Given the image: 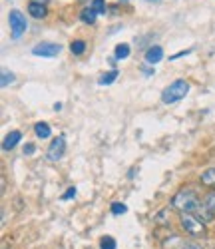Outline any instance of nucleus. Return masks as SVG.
I'll return each instance as SVG.
<instances>
[{"instance_id": "nucleus-1", "label": "nucleus", "mask_w": 215, "mask_h": 249, "mask_svg": "<svg viewBox=\"0 0 215 249\" xmlns=\"http://www.w3.org/2000/svg\"><path fill=\"white\" fill-rule=\"evenodd\" d=\"M201 199L197 197V194L193 190H179L174 197H171V207L178 210L179 213H193L199 207Z\"/></svg>"}, {"instance_id": "nucleus-2", "label": "nucleus", "mask_w": 215, "mask_h": 249, "mask_svg": "<svg viewBox=\"0 0 215 249\" xmlns=\"http://www.w3.org/2000/svg\"><path fill=\"white\" fill-rule=\"evenodd\" d=\"M189 92V82L185 80H176L161 92V102L163 104H176L179 100H183Z\"/></svg>"}, {"instance_id": "nucleus-3", "label": "nucleus", "mask_w": 215, "mask_h": 249, "mask_svg": "<svg viewBox=\"0 0 215 249\" xmlns=\"http://www.w3.org/2000/svg\"><path fill=\"white\" fill-rule=\"evenodd\" d=\"M179 225L189 237H203L205 235V223H201L193 213H181L179 215Z\"/></svg>"}, {"instance_id": "nucleus-4", "label": "nucleus", "mask_w": 215, "mask_h": 249, "mask_svg": "<svg viewBox=\"0 0 215 249\" xmlns=\"http://www.w3.org/2000/svg\"><path fill=\"white\" fill-rule=\"evenodd\" d=\"M8 24H10V34H12L14 40H18L20 36H22L28 30V20H26V16L20 12V10H10Z\"/></svg>"}, {"instance_id": "nucleus-5", "label": "nucleus", "mask_w": 215, "mask_h": 249, "mask_svg": "<svg viewBox=\"0 0 215 249\" xmlns=\"http://www.w3.org/2000/svg\"><path fill=\"white\" fill-rule=\"evenodd\" d=\"M66 154V138L64 136H58L50 142V146L46 150V160L48 161H60Z\"/></svg>"}, {"instance_id": "nucleus-6", "label": "nucleus", "mask_w": 215, "mask_h": 249, "mask_svg": "<svg viewBox=\"0 0 215 249\" xmlns=\"http://www.w3.org/2000/svg\"><path fill=\"white\" fill-rule=\"evenodd\" d=\"M60 50H62V46L56 44V42H40L32 48V54L42 56V58H54V56L60 54Z\"/></svg>"}, {"instance_id": "nucleus-7", "label": "nucleus", "mask_w": 215, "mask_h": 249, "mask_svg": "<svg viewBox=\"0 0 215 249\" xmlns=\"http://www.w3.org/2000/svg\"><path fill=\"white\" fill-rule=\"evenodd\" d=\"M28 14L32 18H36V20H42V18H46L48 8H46V4L42 2V0H30L28 2Z\"/></svg>"}, {"instance_id": "nucleus-8", "label": "nucleus", "mask_w": 215, "mask_h": 249, "mask_svg": "<svg viewBox=\"0 0 215 249\" xmlns=\"http://www.w3.org/2000/svg\"><path fill=\"white\" fill-rule=\"evenodd\" d=\"M20 138H22V134H20L18 130H12V132H8V134L4 136V140H2V152H12V150L18 146Z\"/></svg>"}, {"instance_id": "nucleus-9", "label": "nucleus", "mask_w": 215, "mask_h": 249, "mask_svg": "<svg viewBox=\"0 0 215 249\" xmlns=\"http://www.w3.org/2000/svg\"><path fill=\"white\" fill-rule=\"evenodd\" d=\"M163 60V48L161 46H149L147 48V52H145V64H149V66H154V64H158V62H161Z\"/></svg>"}, {"instance_id": "nucleus-10", "label": "nucleus", "mask_w": 215, "mask_h": 249, "mask_svg": "<svg viewBox=\"0 0 215 249\" xmlns=\"http://www.w3.org/2000/svg\"><path fill=\"white\" fill-rule=\"evenodd\" d=\"M98 16H100V14H98V12H96V10L92 8V4H90V6H86V8H82V10H80V20H82V22H84V24H90V26H92V24H96V20H98Z\"/></svg>"}, {"instance_id": "nucleus-11", "label": "nucleus", "mask_w": 215, "mask_h": 249, "mask_svg": "<svg viewBox=\"0 0 215 249\" xmlns=\"http://www.w3.org/2000/svg\"><path fill=\"white\" fill-rule=\"evenodd\" d=\"M34 134H36V138H40V140H48V138L52 136V128L48 126L46 122H36V124H34Z\"/></svg>"}, {"instance_id": "nucleus-12", "label": "nucleus", "mask_w": 215, "mask_h": 249, "mask_svg": "<svg viewBox=\"0 0 215 249\" xmlns=\"http://www.w3.org/2000/svg\"><path fill=\"white\" fill-rule=\"evenodd\" d=\"M193 215H196V217H197L201 223H205V225H207V223H211V221H213V217H215V215L207 210V207H205L203 203H199V207H197L196 212H193Z\"/></svg>"}, {"instance_id": "nucleus-13", "label": "nucleus", "mask_w": 215, "mask_h": 249, "mask_svg": "<svg viewBox=\"0 0 215 249\" xmlns=\"http://www.w3.org/2000/svg\"><path fill=\"white\" fill-rule=\"evenodd\" d=\"M118 70H110V72H104L100 78H98V84L100 86H108V84H114V82L118 80Z\"/></svg>"}, {"instance_id": "nucleus-14", "label": "nucleus", "mask_w": 215, "mask_h": 249, "mask_svg": "<svg viewBox=\"0 0 215 249\" xmlns=\"http://www.w3.org/2000/svg\"><path fill=\"white\" fill-rule=\"evenodd\" d=\"M199 181H201L203 185H207V188H215V168H207V170L201 174Z\"/></svg>"}, {"instance_id": "nucleus-15", "label": "nucleus", "mask_w": 215, "mask_h": 249, "mask_svg": "<svg viewBox=\"0 0 215 249\" xmlns=\"http://www.w3.org/2000/svg\"><path fill=\"white\" fill-rule=\"evenodd\" d=\"M130 52H132V48H130V44H118L116 48H114V58L116 60H125V58H130Z\"/></svg>"}, {"instance_id": "nucleus-16", "label": "nucleus", "mask_w": 215, "mask_h": 249, "mask_svg": "<svg viewBox=\"0 0 215 249\" xmlns=\"http://www.w3.org/2000/svg\"><path fill=\"white\" fill-rule=\"evenodd\" d=\"M169 207H165V210H160L156 215H154V223L156 225H169Z\"/></svg>"}, {"instance_id": "nucleus-17", "label": "nucleus", "mask_w": 215, "mask_h": 249, "mask_svg": "<svg viewBox=\"0 0 215 249\" xmlns=\"http://www.w3.org/2000/svg\"><path fill=\"white\" fill-rule=\"evenodd\" d=\"M185 245V241L178 235H171L167 241H163V249H181Z\"/></svg>"}, {"instance_id": "nucleus-18", "label": "nucleus", "mask_w": 215, "mask_h": 249, "mask_svg": "<svg viewBox=\"0 0 215 249\" xmlns=\"http://www.w3.org/2000/svg\"><path fill=\"white\" fill-rule=\"evenodd\" d=\"M14 80H16V76H14V72H10V70H2V74H0V86L2 88H6V86H10V84H14Z\"/></svg>"}, {"instance_id": "nucleus-19", "label": "nucleus", "mask_w": 215, "mask_h": 249, "mask_svg": "<svg viewBox=\"0 0 215 249\" xmlns=\"http://www.w3.org/2000/svg\"><path fill=\"white\" fill-rule=\"evenodd\" d=\"M203 205H205L207 210H209V212L215 215V190H211V192H209V194L203 197Z\"/></svg>"}, {"instance_id": "nucleus-20", "label": "nucleus", "mask_w": 215, "mask_h": 249, "mask_svg": "<svg viewBox=\"0 0 215 249\" xmlns=\"http://www.w3.org/2000/svg\"><path fill=\"white\" fill-rule=\"evenodd\" d=\"M70 50H72V54L82 56L86 52V42H84V40H74V42L70 44Z\"/></svg>"}, {"instance_id": "nucleus-21", "label": "nucleus", "mask_w": 215, "mask_h": 249, "mask_svg": "<svg viewBox=\"0 0 215 249\" xmlns=\"http://www.w3.org/2000/svg\"><path fill=\"white\" fill-rule=\"evenodd\" d=\"M116 247H118V243H116V239L110 237V235H106V237L100 239V249H116Z\"/></svg>"}, {"instance_id": "nucleus-22", "label": "nucleus", "mask_w": 215, "mask_h": 249, "mask_svg": "<svg viewBox=\"0 0 215 249\" xmlns=\"http://www.w3.org/2000/svg\"><path fill=\"white\" fill-rule=\"evenodd\" d=\"M110 212H112V215H122V213L127 212V207L124 203H120V201H114L112 207H110Z\"/></svg>"}, {"instance_id": "nucleus-23", "label": "nucleus", "mask_w": 215, "mask_h": 249, "mask_svg": "<svg viewBox=\"0 0 215 249\" xmlns=\"http://www.w3.org/2000/svg\"><path fill=\"white\" fill-rule=\"evenodd\" d=\"M92 8L98 14H106V0H92Z\"/></svg>"}, {"instance_id": "nucleus-24", "label": "nucleus", "mask_w": 215, "mask_h": 249, "mask_svg": "<svg viewBox=\"0 0 215 249\" xmlns=\"http://www.w3.org/2000/svg\"><path fill=\"white\" fill-rule=\"evenodd\" d=\"M72 197H76V188H74V185H72V188H70L66 194L62 196V199H72Z\"/></svg>"}, {"instance_id": "nucleus-25", "label": "nucleus", "mask_w": 215, "mask_h": 249, "mask_svg": "<svg viewBox=\"0 0 215 249\" xmlns=\"http://www.w3.org/2000/svg\"><path fill=\"white\" fill-rule=\"evenodd\" d=\"M36 152V146H34V143H26V146H24V154L26 156H32Z\"/></svg>"}, {"instance_id": "nucleus-26", "label": "nucleus", "mask_w": 215, "mask_h": 249, "mask_svg": "<svg viewBox=\"0 0 215 249\" xmlns=\"http://www.w3.org/2000/svg\"><path fill=\"white\" fill-rule=\"evenodd\" d=\"M181 249H199V247H197V245H193V243H185Z\"/></svg>"}, {"instance_id": "nucleus-27", "label": "nucleus", "mask_w": 215, "mask_h": 249, "mask_svg": "<svg viewBox=\"0 0 215 249\" xmlns=\"http://www.w3.org/2000/svg\"><path fill=\"white\" fill-rule=\"evenodd\" d=\"M54 110H56V112H60V110H62V104H60V102H58V104H54Z\"/></svg>"}, {"instance_id": "nucleus-28", "label": "nucleus", "mask_w": 215, "mask_h": 249, "mask_svg": "<svg viewBox=\"0 0 215 249\" xmlns=\"http://www.w3.org/2000/svg\"><path fill=\"white\" fill-rule=\"evenodd\" d=\"M143 72H145V76H152L154 74V70H149V68H143Z\"/></svg>"}, {"instance_id": "nucleus-29", "label": "nucleus", "mask_w": 215, "mask_h": 249, "mask_svg": "<svg viewBox=\"0 0 215 249\" xmlns=\"http://www.w3.org/2000/svg\"><path fill=\"white\" fill-rule=\"evenodd\" d=\"M2 249H8V247H6V245H4V247H2Z\"/></svg>"}]
</instances>
